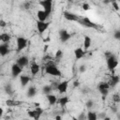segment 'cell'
Listing matches in <instances>:
<instances>
[{
  "label": "cell",
  "mask_w": 120,
  "mask_h": 120,
  "mask_svg": "<svg viewBox=\"0 0 120 120\" xmlns=\"http://www.w3.org/2000/svg\"><path fill=\"white\" fill-rule=\"evenodd\" d=\"M106 55V63H107V68L109 70H113L117 66H118V60H117V57L110 52H106L105 53Z\"/></svg>",
  "instance_id": "cell-1"
},
{
  "label": "cell",
  "mask_w": 120,
  "mask_h": 120,
  "mask_svg": "<svg viewBox=\"0 0 120 120\" xmlns=\"http://www.w3.org/2000/svg\"><path fill=\"white\" fill-rule=\"evenodd\" d=\"M45 73L52 76H60L61 71L58 69V68L55 66V64L52 61H50L45 66Z\"/></svg>",
  "instance_id": "cell-2"
},
{
  "label": "cell",
  "mask_w": 120,
  "mask_h": 120,
  "mask_svg": "<svg viewBox=\"0 0 120 120\" xmlns=\"http://www.w3.org/2000/svg\"><path fill=\"white\" fill-rule=\"evenodd\" d=\"M38 4L43 8V10L50 15L52 9V0H41L38 2Z\"/></svg>",
  "instance_id": "cell-3"
},
{
  "label": "cell",
  "mask_w": 120,
  "mask_h": 120,
  "mask_svg": "<svg viewBox=\"0 0 120 120\" xmlns=\"http://www.w3.org/2000/svg\"><path fill=\"white\" fill-rule=\"evenodd\" d=\"M16 44H17V50H16V52H20L23 49L26 48V46H27V39L25 38H23V37H18L16 38Z\"/></svg>",
  "instance_id": "cell-4"
},
{
  "label": "cell",
  "mask_w": 120,
  "mask_h": 120,
  "mask_svg": "<svg viewBox=\"0 0 120 120\" xmlns=\"http://www.w3.org/2000/svg\"><path fill=\"white\" fill-rule=\"evenodd\" d=\"M80 24L85 26V27H88V28H94V29H97L98 28V24L93 22L90 19H88L87 17H83V18H81L80 21L78 22Z\"/></svg>",
  "instance_id": "cell-5"
},
{
  "label": "cell",
  "mask_w": 120,
  "mask_h": 120,
  "mask_svg": "<svg viewBox=\"0 0 120 120\" xmlns=\"http://www.w3.org/2000/svg\"><path fill=\"white\" fill-rule=\"evenodd\" d=\"M63 15H64V18H65L66 20L71 21V22H78L80 21V19H81V17H79L77 14L72 13V12H69V11H64Z\"/></svg>",
  "instance_id": "cell-6"
},
{
  "label": "cell",
  "mask_w": 120,
  "mask_h": 120,
  "mask_svg": "<svg viewBox=\"0 0 120 120\" xmlns=\"http://www.w3.org/2000/svg\"><path fill=\"white\" fill-rule=\"evenodd\" d=\"M49 25H50V22H39V21L37 22V28L40 35H42L48 29Z\"/></svg>",
  "instance_id": "cell-7"
},
{
  "label": "cell",
  "mask_w": 120,
  "mask_h": 120,
  "mask_svg": "<svg viewBox=\"0 0 120 120\" xmlns=\"http://www.w3.org/2000/svg\"><path fill=\"white\" fill-rule=\"evenodd\" d=\"M71 35L66 30V29H60L59 30V38L61 42H67L70 38Z\"/></svg>",
  "instance_id": "cell-8"
},
{
  "label": "cell",
  "mask_w": 120,
  "mask_h": 120,
  "mask_svg": "<svg viewBox=\"0 0 120 120\" xmlns=\"http://www.w3.org/2000/svg\"><path fill=\"white\" fill-rule=\"evenodd\" d=\"M16 63H17L22 68H23L24 67H26V66L28 65V63H29V58H28L26 55H22V56H20V57L17 59Z\"/></svg>",
  "instance_id": "cell-9"
},
{
  "label": "cell",
  "mask_w": 120,
  "mask_h": 120,
  "mask_svg": "<svg viewBox=\"0 0 120 120\" xmlns=\"http://www.w3.org/2000/svg\"><path fill=\"white\" fill-rule=\"evenodd\" d=\"M22 68L17 63L13 64V65L11 66V74H12V76H13L14 78L18 77V76L22 73Z\"/></svg>",
  "instance_id": "cell-10"
},
{
  "label": "cell",
  "mask_w": 120,
  "mask_h": 120,
  "mask_svg": "<svg viewBox=\"0 0 120 120\" xmlns=\"http://www.w3.org/2000/svg\"><path fill=\"white\" fill-rule=\"evenodd\" d=\"M39 69H40V67H39V65L36 62V61H32V63H31V65H30V71H31V74L33 75V76H36L38 72H39Z\"/></svg>",
  "instance_id": "cell-11"
},
{
  "label": "cell",
  "mask_w": 120,
  "mask_h": 120,
  "mask_svg": "<svg viewBox=\"0 0 120 120\" xmlns=\"http://www.w3.org/2000/svg\"><path fill=\"white\" fill-rule=\"evenodd\" d=\"M68 81H63L61 82L58 83V86H57V90L60 94H64L67 92L68 90Z\"/></svg>",
  "instance_id": "cell-12"
},
{
  "label": "cell",
  "mask_w": 120,
  "mask_h": 120,
  "mask_svg": "<svg viewBox=\"0 0 120 120\" xmlns=\"http://www.w3.org/2000/svg\"><path fill=\"white\" fill-rule=\"evenodd\" d=\"M119 82H120V77L118 75H112L109 81V84L111 87H114L119 83Z\"/></svg>",
  "instance_id": "cell-13"
},
{
  "label": "cell",
  "mask_w": 120,
  "mask_h": 120,
  "mask_svg": "<svg viewBox=\"0 0 120 120\" xmlns=\"http://www.w3.org/2000/svg\"><path fill=\"white\" fill-rule=\"evenodd\" d=\"M85 54V52L82 49V48H77L74 50V56L76 58V60H79L81 58H82Z\"/></svg>",
  "instance_id": "cell-14"
},
{
  "label": "cell",
  "mask_w": 120,
  "mask_h": 120,
  "mask_svg": "<svg viewBox=\"0 0 120 120\" xmlns=\"http://www.w3.org/2000/svg\"><path fill=\"white\" fill-rule=\"evenodd\" d=\"M20 82H21V85L22 87H24L31 82V78L27 75H21L20 76Z\"/></svg>",
  "instance_id": "cell-15"
},
{
  "label": "cell",
  "mask_w": 120,
  "mask_h": 120,
  "mask_svg": "<svg viewBox=\"0 0 120 120\" xmlns=\"http://www.w3.org/2000/svg\"><path fill=\"white\" fill-rule=\"evenodd\" d=\"M37 16H38V19L39 22H46L49 15L44 10H38V13H37Z\"/></svg>",
  "instance_id": "cell-16"
},
{
  "label": "cell",
  "mask_w": 120,
  "mask_h": 120,
  "mask_svg": "<svg viewBox=\"0 0 120 120\" xmlns=\"http://www.w3.org/2000/svg\"><path fill=\"white\" fill-rule=\"evenodd\" d=\"M9 52V49H8V45L7 43H3L0 45V54L1 56H5Z\"/></svg>",
  "instance_id": "cell-17"
},
{
  "label": "cell",
  "mask_w": 120,
  "mask_h": 120,
  "mask_svg": "<svg viewBox=\"0 0 120 120\" xmlns=\"http://www.w3.org/2000/svg\"><path fill=\"white\" fill-rule=\"evenodd\" d=\"M46 98L49 102L50 105H54L58 100H57V98L55 95H52V94H49V95H46Z\"/></svg>",
  "instance_id": "cell-18"
},
{
  "label": "cell",
  "mask_w": 120,
  "mask_h": 120,
  "mask_svg": "<svg viewBox=\"0 0 120 120\" xmlns=\"http://www.w3.org/2000/svg\"><path fill=\"white\" fill-rule=\"evenodd\" d=\"M91 44H92L91 38L88 37V36H84V38H83V48H84V50H88L90 48Z\"/></svg>",
  "instance_id": "cell-19"
},
{
  "label": "cell",
  "mask_w": 120,
  "mask_h": 120,
  "mask_svg": "<svg viewBox=\"0 0 120 120\" xmlns=\"http://www.w3.org/2000/svg\"><path fill=\"white\" fill-rule=\"evenodd\" d=\"M58 103H59V105L61 106V107H65L68 102H69V98L68 97H62V98H60L59 99H58V101H57Z\"/></svg>",
  "instance_id": "cell-20"
},
{
  "label": "cell",
  "mask_w": 120,
  "mask_h": 120,
  "mask_svg": "<svg viewBox=\"0 0 120 120\" xmlns=\"http://www.w3.org/2000/svg\"><path fill=\"white\" fill-rule=\"evenodd\" d=\"M10 38H11V37H10V35L8 34V33H2V34L0 35V40H1L3 43H8V42L10 40Z\"/></svg>",
  "instance_id": "cell-21"
},
{
  "label": "cell",
  "mask_w": 120,
  "mask_h": 120,
  "mask_svg": "<svg viewBox=\"0 0 120 120\" xmlns=\"http://www.w3.org/2000/svg\"><path fill=\"white\" fill-rule=\"evenodd\" d=\"M36 94H37V88H36L35 86H30V87L27 89V92H26L27 97L32 98V97L36 96Z\"/></svg>",
  "instance_id": "cell-22"
},
{
  "label": "cell",
  "mask_w": 120,
  "mask_h": 120,
  "mask_svg": "<svg viewBox=\"0 0 120 120\" xmlns=\"http://www.w3.org/2000/svg\"><path fill=\"white\" fill-rule=\"evenodd\" d=\"M52 90H53V88L52 87L51 84H46V85H44L42 87V92H43V94H45V96L49 95V94H52Z\"/></svg>",
  "instance_id": "cell-23"
},
{
  "label": "cell",
  "mask_w": 120,
  "mask_h": 120,
  "mask_svg": "<svg viewBox=\"0 0 120 120\" xmlns=\"http://www.w3.org/2000/svg\"><path fill=\"white\" fill-rule=\"evenodd\" d=\"M35 112H36V115H35L34 120H39L40 116H41V115H42V113H43V109L38 106V107L35 109Z\"/></svg>",
  "instance_id": "cell-24"
},
{
  "label": "cell",
  "mask_w": 120,
  "mask_h": 120,
  "mask_svg": "<svg viewBox=\"0 0 120 120\" xmlns=\"http://www.w3.org/2000/svg\"><path fill=\"white\" fill-rule=\"evenodd\" d=\"M87 120H98V113L96 112H92V111H89L87 113Z\"/></svg>",
  "instance_id": "cell-25"
},
{
  "label": "cell",
  "mask_w": 120,
  "mask_h": 120,
  "mask_svg": "<svg viewBox=\"0 0 120 120\" xmlns=\"http://www.w3.org/2000/svg\"><path fill=\"white\" fill-rule=\"evenodd\" d=\"M110 87L111 86H110L109 82H100L98 86V91L99 90H109Z\"/></svg>",
  "instance_id": "cell-26"
},
{
  "label": "cell",
  "mask_w": 120,
  "mask_h": 120,
  "mask_svg": "<svg viewBox=\"0 0 120 120\" xmlns=\"http://www.w3.org/2000/svg\"><path fill=\"white\" fill-rule=\"evenodd\" d=\"M63 51L62 50H57L56 51V52H55V55H54V58L57 60V61H59V60H61L62 59V57H63Z\"/></svg>",
  "instance_id": "cell-27"
},
{
  "label": "cell",
  "mask_w": 120,
  "mask_h": 120,
  "mask_svg": "<svg viewBox=\"0 0 120 120\" xmlns=\"http://www.w3.org/2000/svg\"><path fill=\"white\" fill-rule=\"evenodd\" d=\"M6 104L8 106H18V104H20V102L15 101V100H12V99H8L6 101Z\"/></svg>",
  "instance_id": "cell-28"
},
{
  "label": "cell",
  "mask_w": 120,
  "mask_h": 120,
  "mask_svg": "<svg viewBox=\"0 0 120 120\" xmlns=\"http://www.w3.org/2000/svg\"><path fill=\"white\" fill-rule=\"evenodd\" d=\"M27 115H28V117L34 119V118H35V115H36L35 110H28V111H27Z\"/></svg>",
  "instance_id": "cell-29"
},
{
  "label": "cell",
  "mask_w": 120,
  "mask_h": 120,
  "mask_svg": "<svg viewBox=\"0 0 120 120\" xmlns=\"http://www.w3.org/2000/svg\"><path fill=\"white\" fill-rule=\"evenodd\" d=\"M111 4H112V8H113V9H114V10L118 11V10L120 9L119 5H118V3H117L116 1H112V2H111Z\"/></svg>",
  "instance_id": "cell-30"
},
{
  "label": "cell",
  "mask_w": 120,
  "mask_h": 120,
  "mask_svg": "<svg viewBox=\"0 0 120 120\" xmlns=\"http://www.w3.org/2000/svg\"><path fill=\"white\" fill-rule=\"evenodd\" d=\"M78 118V120H87V115L84 113V112H81L80 114H79V116L77 117Z\"/></svg>",
  "instance_id": "cell-31"
},
{
  "label": "cell",
  "mask_w": 120,
  "mask_h": 120,
  "mask_svg": "<svg viewBox=\"0 0 120 120\" xmlns=\"http://www.w3.org/2000/svg\"><path fill=\"white\" fill-rule=\"evenodd\" d=\"M5 89H6V92H7L8 95H11V94L13 93V91H12V88H11V85H10V84H7V85H6V87H5Z\"/></svg>",
  "instance_id": "cell-32"
},
{
  "label": "cell",
  "mask_w": 120,
  "mask_h": 120,
  "mask_svg": "<svg viewBox=\"0 0 120 120\" xmlns=\"http://www.w3.org/2000/svg\"><path fill=\"white\" fill-rule=\"evenodd\" d=\"M112 100H113V102H115V103L120 102V96H119L118 94L112 95Z\"/></svg>",
  "instance_id": "cell-33"
},
{
  "label": "cell",
  "mask_w": 120,
  "mask_h": 120,
  "mask_svg": "<svg viewBox=\"0 0 120 120\" xmlns=\"http://www.w3.org/2000/svg\"><path fill=\"white\" fill-rule=\"evenodd\" d=\"M113 38L117 40H120V30H115L113 33Z\"/></svg>",
  "instance_id": "cell-34"
},
{
  "label": "cell",
  "mask_w": 120,
  "mask_h": 120,
  "mask_svg": "<svg viewBox=\"0 0 120 120\" xmlns=\"http://www.w3.org/2000/svg\"><path fill=\"white\" fill-rule=\"evenodd\" d=\"M85 105H86V107H87V108H92V107H93V105H94V101H93L92 99H88V100L86 101Z\"/></svg>",
  "instance_id": "cell-35"
},
{
  "label": "cell",
  "mask_w": 120,
  "mask_h": 120,
  "mask_svg": "<svg viewBox=\"0 0 120 120\" xmlns=\"http://www.w3.org/2000/svg\"><path fill=\"white\" fill-rule=\"evenodd\" d=\"M82 9H83V10H85V11H86V10H88V9H90V6H89L87 3H83V4H82Z\"/></svg>",
  "instance_id": "cell-36"
},
{
  "label": "cell",
  "mask_w": 120,
  "mask_h": 120,
  "mask_svg": "<svg viewBox=\"0 0 120 120\" xmlns=\"http://www.w3.org/2000/svg\"><path fill=\"white\" fill-rule=\"evenodd\" d=\"M105 117H106V113H105V112H103L98 114V119H102V120H103Z\"/></svg>",
  "instance_id": "cell-37"
},
{
  "label": "cell",
  "mask_w": 120,
  "mask_h": 120,
  "mask_svg": "<svg viewBox=\"0 0 120 120\" xmlns=\"http://www.w3.org/2000/svg\"><path fill=\"white\" fill-rule=\"evenodd\" d=\"M85 70H86V68H85L84 65H81V66L79 67V71H80L81 73H83Z\"/></svg>",
  "instance_id": "cell-38"
},
{
  "label": "cell",
  "mask_w": 120,
  "mask_h": 120,
  "mask_svg": "<svg viewBox=\"0 0 120 120\" xmlns=\"http://www.w3.org/2000/svg\"><path fill=\"white\" fill-rule=\"evenodd\" d=\"M99 93L102 95V96H107L108 95V93H109V90H99Z\"/></svg>",
  "instance_id": "cell-39"
},
{
  "label": "cell",
  "mask_w": 120,
  "mask_h": 120,
  "mask_svg": "<svg viewBox=\"0 0 120 120\" xmlns=\"http://www.w3.org/2000/svg\"><path fill=\"white\" fill-rule=\"evenodd\" d=\"M30 6H31V4H30L29 2H25V3L23 4V8H24L25 9H28V8H30Z\"/></svg>",
  "instance_id": "cell-40"
},
{
  "label": "cell",
  "mask_w": 120,
  "mask_h": 120,
  "mask_svg": "<svg viewBox=\"0 0 120 120\" xmlns=\"http://www.w3.org/2000/svg\"><path fill=\"white\" fill-rule=\"evenodd\" d=\"M7 25V23H6V22L4 21V20H0V27H5Z\"/></svg>",
  "instance_id": "cell-41"
},
{
  "label": "cell",
  "mask_w": 120,
  "mask_h": 120,
  "mask_svg": "<svg viewBox=\"0 0 120 120\" xmlns=\"http://www.w3.org/2000/svg\"><path fill=\"white\" fill-rule=\"evenodd\" d=\"M79 85H80V82H79L78 80H76V81L73 82V86H74V87H78Z\"/></svg>",
  "instance_id": "cell-42"
},
{
  "label": "cell",
  "mask_w": 120,
  "mask_h": 120,
  "mask_svg": "<svg viewBox=\"0 0 120 120\" xmlns=\"http://www.w3.org/2000/svg\"><path fill=\"white\" fill-rule=\"evenodd\" d=\"M54 120H63V118H62L61 115H56V116L54 117Z\"/></svg>",
  "instance_id": "cell-43"
},
{
  "label": "cell",
  "mask_w": 120,
  "mask_h": 120,
  "mask_svg": "<svg viewBox=\"0 0 120 120\" xmlns=\"http://www.w3.org/2000/svg\"><path fill=\"white\" fill-rule=\"evenodd\" d=\"M111 109H112V112H114V113H115V112H116V108H112H112H111Z\"/></svg>",
  "instance_id": "cell-44"
},
{
  "label": "cell",
  "mask_w": 120,
  "mask_h": 120,
  "mask_svg": "<svg viewBox=\"0 0 120 120\" xmlns=\"http://www.w3.org/2000/svg\"><path fill=\"white\" fill-rule=\"evenodd\" d=\"M103 120H111V118H110L109 116H106V117H105V118H104Z\"/></svg>",
  "instance_id": "cell-45"
},
{
  "label": "cell",
  "mask_w": 120,
  "mask_h": 120,
  "mask_svg": "<svg viewBox=\"0 0 120 120\" xmlns=\"http://www.w3.org/2000/svg\"><path fill=\"white\" fill-rule=\"evenodd\" d=\"M71 120H78V118L75 117V116H72V117H71Z\"/></svg>",
  "instance_id": "cell-46"
},
{
  "label": "cell",
  "mask_w": 120,
  "mask_h": 120,
  "mask_svg": "<svg viewBox=\"0 0 120 120\" xmlns=\"http://www.w3.org/2000/svg\"><path fill=\"white\" fill-rule=\"evenodd\" d=\"M103 3H104V4H108V3H110V2H108V1H104Z\"/></svg>",
  "instance_id": "cell-47"
},
{
  "label": "cell",
  "mask_w": 120,
  "mask_h": 120,
  "mask_svg": "<svg viewBox=\"0 0 120 120\" xmlns=\"http://www.w3.org/2000/svg\"><path fill=\"white\" fill-rule=\"evenodd\" d=\"M118 120H120V114H118Z\"/></svg>",
  "instance_id": "cell-48"
},
{
  "label": "cell",
  "mask_w": 120,
  "mask_h": 120,
  "mask_svg": "<svg viewBox=\"0 0 120 120\" xmlns=\"http://www.w3.org/2000/svg\"><path fill=\"white\" fill-rule=\"evenodd\" d=\"M23 120H29V119H23Z\"/></svg>",
  "instance_id": "cell-49"
},
{
  "label": "cell",
  "mask_w": 120,
  "mask_h": 120,
  "mask_svg": "<svg viewBox=\"0 0 120 120\" xmlns=\"http://www.w3.org/2000/svg\"><path fill=\"white\" fill-rule=\"evenodd\" d=\"M119 20H120V15H119Z\"/></svg>",
  "instance_id": "cell-50"
}]
</instances>
